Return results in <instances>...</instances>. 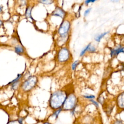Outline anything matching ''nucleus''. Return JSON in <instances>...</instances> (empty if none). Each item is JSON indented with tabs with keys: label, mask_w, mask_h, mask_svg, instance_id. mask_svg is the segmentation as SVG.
Returning <instances> with one entry per match:
<instances>
[{
	"label": "nucleus",
	"mask_w": 124,
	"mask_h": 124,
	"mask_svg": "<svg viewBox=\"0 0 124 124\" xmlns=\"http://www.w3.org/2000/svg\"><path fill=\"white\" fill-rule=\"evenodd\" d=\"M66 94L61 90L57 91L51 94L49 99V106L53 109H58L62 106L66 98Z\"/></svg>",
	"instance_id": "f257e3e1"
},
{
	"label": "nucleus",
	"mask_w": 124,
	"mask_h": 124,
	"mask_svg": "<svg viewBox=\"0 0 124 124\" xmlns=\"http://www.w3.org/2000/svg\"><path fill=\"white\" fill-rule=\"evenodd\" d=\"M77 99L74 94H70L67 96L62 106V109L64 110H70L73 109L76 104Z\"/></svg>",
	"instance_id": "f03ea898"
},
{
	"label": "nucleus",
	"mask_w": 124,
	"mask_h": 124,
	"mask_svg": "<svg viewBox=\"0 0 124 124\" xmlns=\"http://www.w3.org/2000/svg\"><path fill=\"white\" fill-rule=\"evenodd\" d=\"M37 78L36 76H31L28 78L22 85V89L25 91H29L34 87L37 82Z\"/></svg>",
	"instance_id": "7ed1b4c3"
},
{
	"label": "nucleus",
	"mask_w": 124,
	"mask_h": 124,
	"mask_svg": "<svg viewBox=\"0 0 124 124\" xmlns=\"http://www.w3.org/2000/svg\"><path fill=\"white\" fill-rule=\"evenodd\" d=\"M70 27V22L67 20H64L62 23L58 30V32L62 38H66Z\"/></svg>",
	"instance_id": "20e7f679"
},
{
	"label": "nucleus",
	"mask_w": 124,
	"mask_h": 124,
	"mask_svg": "<svg viewBox=\"0 0 124 124\" xmlns=\"http://www.w3.org/2000/svg\"><path fill=\"white\" fill-rule=\"evenodd\" d=\"M69 57V52L66 48H62L58 53V59L60 62H64L66 61Z\"/></svg>",
	"instance_id": "39448f33"
},
{
	"label": "nucleus",
	"mask_w": 124,
	"mask_h": 124,
	"mask_svg": "<svg viewBox=\"0 0 124 124\" xmlns=\"http://www.w3.org/2000/svg\"><path fill=\"white\" fill-rule=\"evenodd\" d=\"M52 15L53 16H60L61 18H63L65 15V13L62 8L60 7H57L53 12Z\"/></svg>",
	"instance_id": "423d86ee"
},
{
	"label": "nucleus",
	"mask_w": 124,
	"mask_h": 124,
	"mask_svg": "<svg viewBox=\"0 0 124 124\" xmlns=\"http://www.w3.org/2000/svg\"><path fill=\"white\" fill-rule=\"evenodd\" d=\"M15 52L18 54H22L24 51V48L18 45L17 46H16L15 47Z\"/></svg>",
	"instance_id": "0eeeda50"
},
{
	"label": "nucleus",
	"mask_w": 124,
	"mask_h": 124,
	"mask_svg": "<svg viewBox=\"0 0 124 124\" xmlns=\"http://www.w3.org/2000/svg\"><path fill=\"white\" fill-rule=\"evenodd\" d=\"M123 51H124V48L120 47V48H118L116 49L112 50L111 51V54L112 55H116L119 54V53L123 52Z\"/></svg>",
	"instance_id": "6e6552de"
},
{
	"label": "nucleus",
	"mask_w": 124,
	"mask_h": 124,
	"mask_svg": "<svg viewBox=\"0 0 124 124\" xmlns=\"http://www.w3.org/2000/svg\"><path fill=\"white\" fill-rule=\"evenodd\" d=\"M62 110V108H59V109H57V110L52 114V115L51 116V117H53L55 120H56V119L58 118V116H59L60 113L61 112Z\"/></svg>",
	"instance_id": "1a4fd4ad"
},
{
	"label": "nucleus",
	"mask_w": 124,
	"mask_h": 124,
	"mask_svg": "<svg viewBox=\"0 0 124 124\" xmlns=\"http://www.w3.org/2000/svg\"><path fill=\"white\" fill-rule=\"evenodd\" d=\"M32 7H28L26 9V12H25V16L27 18H31V11Z\"/></svg>",
	"instance_id": "9d476101"
},
{
	"label": "nucleus",
	"mask_w": 124,
	"mask_h": 124,
	"mask_svg": "<svg viewBox=\"0 0 124 124\" xmlns=\"http://www.w3.org/2000/svg\"><path fill=\"white\" fill-rule=\"evenodd\" d=\"M108 32H104V33H101V34H99V35L96 36L94 38L95 40L96 41L99 42L100 40L106 34H107Z\"/></svg>",
	"instance_id": "9b49d317"
},
{
	"label": "nucleus",
	"mask_w": 124,
	"mask_h": 124,
	"mask_svg": "<svg viewBox=\"0 0 124 124\" xmlns=\"http://www.w3.org/2000/svg\"><path fill=\"white\" fill-rule=\"evenodd\" d=\"M21 77H22V74H18L17 77L14 80H13L11 82H9V84H14L16 82H17L19 81V80L21 78Z\"/></svg>",
	"instance_id": "f8f14e48"
},
{
	"label": "nucleus",
	"mask_w": 124,
	"mask_h": 124,
	"mask_svg": "<svg viewBox=\"0 0 124 124\" xmlns=\"http://www.w3.org/2000/svg\"><path fill=\"white\" fill-rule=\"evenodd\" d=\"M40 3H42L43 4H50L52 3L53 2V1L51 0H40L39 1Z\"/></svg>",
	"instance_id": "ddd939ff"
},
{
	"label": "nucleus",
	"mask_w": 124,
	"mask_h": 124,
	"mask_svg": "<svg viewBox=\"0 0 124 124\" xmlns=\"http://www.w3.org/2000/svg\"><path fill=\"white\" fill-rule=\"evenodd\" d=\"M90 46H91V44H89L88 46H87L82 50H81V52H80V56H82V55H84V54L85 53V52L87 50H88V48H89V47Z\"/></svg>",
	"instance_id": "4468645a"
},
{
	"label": "nucleus",
	"mask_w": 124,
	"mask_h": 124,
	"mask_svg": "<svg viewBox=\"0 0 124 124\" xmlns=\"http://www.w3.org/2000/svg\"><path fill=\"white\" fill-rule=\"evenodd\" d=\"M78 60L75 61V62L73 63V64H72V69L73 70H74L76 69V68L77 65L78 64Z\"/></svg>",
	"instance_id": "2eb2a0df"
},
{
	"label": "nucleus",
	"mask_w": 124,
	"mask_h": 124,
	"mask_svg": "<svg viewBox=\"0 0 124 124\" xmlns=\"http://www.w3.org/2000/svg\"><path fill=\"white\" fill-rule=\"evenodd\" d=\"M18 83H19V81H18V82H16V83L13 84H12V89H14V90H16V89L17 88V86H18Z\"/></svg>",
	"instance_id": "dca6fc26"
},
{
	"label": "nucleus",
	"mask_w": 124,
	"mask_h": 124,
	"mask_svg": "<svg viewBox=\"0 0 124 124\" xmlns=\"http://www.w3.org/2000/svg\"><path fill=\"white\" fill-rule=\"evenodd\" d=\"M7 124H20L18 121H11L8 122Z\"/></svg>",
	"instance_id": "f3484780"
},
{
	"label": "nucleus",
	"mask_w": 124,
	"mask_h": 124,
	"mask_svg": "<svg viewBox=\"0 0 124 124\" xmlns=\"http://www.w3.org/2000/svg\"><path fill=\"white\" fill-rule=\"evenodd\" d=\"M84 97L85 98H88V99H93V98H94L95 97L94 95H84Z\"/></svg>",
	"instance_id": "a211bd4d"
},
{
	"label": "nucleus",
	"mask_w": 124,
	"mask_h": 124,
	"mask_svg": "<svg viewBox=\"0 0 124 124\" xmlns=\"http://www.w3.org/2000/svg\"><path fill=\"white\" fill-rule=\"evenodd\" d=\"M91 10V8H90L88 9L87 10H85V11L84 12V16H86L90 13Z\"/></svg>",
	"instance_id": "6ab92c4d"
},
{
	"label": "nucleus",
	"mask_w": 124,
	"mask_h": 124,
	"mask_svg": "<svg viewBox=\"0 0 124 124\" xmlns=\"http://www.w3.org/2000/svg\"><path fill=\"white\" fill-rule=\"evenodd\" d=\"M88 50L89 51H94L95 50V48L94 47V46H91L89 47V48H88Z\"/></svg>",
	"instance_id": "aec40b11"
},
{
	"label": "nucleus",
	"mask_w": 124,
	"mask_h": 124,
	"mask_svg": "<svg viewBox=\"0 0 124 124\" xmlns=\"http://www.w3.org/2000/svg\"><path fill=\"white\" fill-rule=\"evenodd\" d=\"M91 102H92L96 107L98 108L99 105H98V103H97V102H96V101H95L94 100H91Z\"/></svg>",
	"instance_id": "412c9836"
},
{
	"label": "nucleus",
	"mask_w": 124,
	"mask_h": 124,
	"mask_svg": "<svg viewBox=\"0 0 124 124\" xmlns=\"http://www.w3.org/2000/svg\"><path fill=\"white\" fill-rule=\"evenodd\" d=\"M95 1V0H86L85 1V4H88L90 2H94Z\"/></svg>",
	"instance_id": "4be33fe9"
},
{
	"label": "nucleus",
	"mask_w": 124,
	"mask_h": 124,
	"mask_svg": "<svg viewBox=\"0 0 124 124\" xmlns=\"http://www.w3.org/2000/svg\"><path fill=\"white\" fill-rule=\"evenodd\" d=\"M123 123L120 120H117L115 123L114 124H122Z\"/></svg>",
	"instance_id": "5701e85b"
},
{
	"label": "nucleus",
	"mask_w": 124,
	"mask_h": 124,
	"mask_svg": "<svg viewBox=\"0 0 124 124\" xmlns=\"http://www.w3.org/2000/svg\"><path fill=\"white\" fill-rule=\"evenodd\" d=\"M42 124H51L49 122H44V123H43Z\"/></svg>",
	"instance_id": "b1692460"
},
{
	"label": "nucleus",
	"mask_w": 124,
	"mask_h": 124,
	"mask_svg": "<svg viewBox=\"0 0 124 124\" xmlns=\"http://www.w3.org/2000/svg\"><path fill=\"white\" fill-rule=\"evenodd\" d=\"M2 7H1V6H0V13L1 12V11H2Z\"/></svg>",
	"instance_id": "393cba45"
},
{
	"label": "nucleus",
	"mask_w": 124,
	"mask_h": 124,
	"mask_svg": "<svg viewBox=\"0 0 124 124\" xmlns=\"http://www.w3.org/2000/svg\"><path fill=\"white\" fill-rule=\"evenodd\" d=\"M1 24H2V21H0V25H1Z\"/></svg>",
	"instance_id": "a878e982"
}]
</instances>
